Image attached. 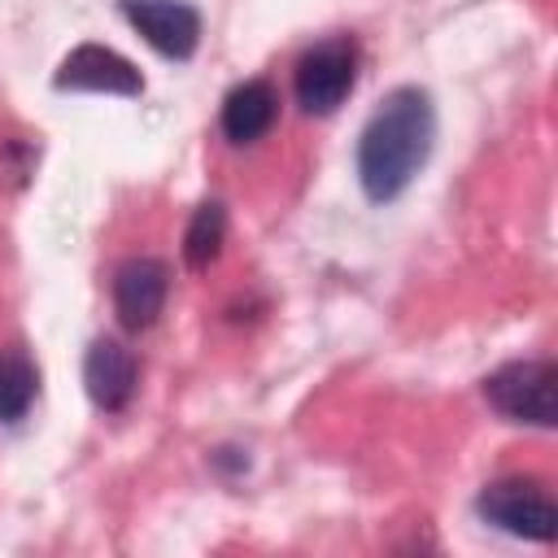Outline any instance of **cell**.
I'll use <instances>...</instances> for the list:
<instances>
[{
    "label": "cell",
    "mask_w": 558,
    "mask_h": 558,
    "mask_svg": "<svg viewBox=\"0 0 558 558\" xmlns=\"http://www.w3.org/2000/svg\"><path fill=\"white\" fill-rule=\"evenodd\" d=\"M436 144V105L423 87H397L371 113L357 140V183L366 201H397L418 170L427 166Z\"/></svg>",
    "instance_id": "6da1fadb"
},
{
    "label": "cell",
    "mask_w": 558,
    "mask_h": 558,
    "mask_svg": "<svg viewBox=\"0 0 558 558\" xmlns=\"http://www.w3.org/2000/svg\"><path fill=\"white\" fill-rule=\"evenodd\" d=\"M39 392V371L22 349H0V423L26 418Z\"/></svg>",
    "instance_id": "30bf717a"
},
{
    "label": "cell",
    "mask_w": 558,
    "mask_h": 558,
    "mask_svg": "<svg viewBox=\"0 0 558 558\" xmlns=\"http://www.w3.org/2000/svg\"><path fill=\"white\" fill-rule=\"evenodd\" d=\"M222 240H227V209H222L218 201H205V205L192 214L187 231H183V262H187L192 270H205L209 262H218Z\"/></svg>",
    "instance_id": "8fae6325"
},
{
    "label": "cell",
    "mask_w": 558,
    "mask_h": 558,
    "mask_svg": "<svg viewBox=\"0 0 558 558\" xmlns=\"http://www.w3.org/2000/svg\"><path fill=\"white\" fill-rule=\"evenodd\" d=\"M170 296V266L161 257H131L113 275V314L126 331H148Z\"/></svg>",
    "instance_id": "8992f818"
},
{
    "label": "cell",
    "mask_w": 558,
    "mask_h": 558,
    "mask_svg": "<svg viewBox=\"0 0 558 558\" xmlns=\"http://www.w3.org/2000/svg\"><path fill=\"white\" fill-rule=\"evenodd\" d=\"M122 17L170 61H187L201 44V13L183 0H118Z\"/></svg>",
    "instance_id": "5b68a950"
},
{
    "label": "cell",
    "mask_w": 558,
    "mask_h": 558,
    "mask_svg": "<svg viewBox=\"0 0 558 558\" xmlns=\"http://www.w3.org/2000/svg\"><path fill=\"white\" fill-rule=\"evenodd\" d=\"M279 118V92L266 78H248L222 100V135L231 144H257Z\"/></svg>",
    "instance_id": "9c48e42d"
},
{
    "label": "cell",
    "mask_w": 558,
    "mask_h": 558,
    "mask_svg": "<svg viewBox=\"0 0 558 558\" xmlns=\"http://www.w3.org/2000/svg\"><path fill=\"white\" fill-rule=\"evenodd\" d=\"M357 83V48L353 39H323L314 44L301 61H296V74H292V92H296V105L305 113H336L344 105V96L353 92Z\"/></svg>",
    "instance_id": "3957f363"
},
{
    "label": "cell",
    "mask_w": 558,
    "mask_h": 558,
    "mask_svg": "<svg viewBox=\"0 0 558 558\" xmlns=\"http://www.w3.org/2000/svg\"><path fill=\"white\" fill-rule=\"evenodd\" d=\"M484 397L510 423L554 427V418H558V371L545 357L506 362L484 379Z\"/></svg>",
    "instance_id": "7a4b0ae2"
},
{
    "label": "cell",
    "mask_w": 558,
    "mask_h": 558,
    "mask_svg": "<svg viewBox=\"0 0 558 558\" xmlns=\"http://www.w3.org/2000/svg\"><path fill=\"white\" fill-rule=\"evenodd\" d=\"M475 506H480V514L493 527H501L510 536L541 541V545H549L558 536V506H554V497L536 480H501V484H488Z\"/></svg>",
    "instance_id": "277c9868"
},
{
    "label": "cell",
    "mask_w": 558,
    "mask_h": 558,
    "mask_svg": "<svg viewBox=\"0 0 558 558\" xmlns=\"http://www.w3.org/2000/svg\"><path fill=\"white\" fill-rule=\"evenodd\" d=\"M57 87L61 92H105V96H140L144 92V74L113 48L105 44H78L61 70H57Z\"/></svg>",
    "instance_id": "52a82bcc"
},
{
    "label": "cell",
    "mask_w": 558,
    "mask_h": 558,
    "mask_svg": "<svg viewBox=\"0 0 558 558\" xmlns=\"http://www.w3.org/2000/svg\"><path fill=\"white\" fill-rule=\"evenodd\" d=\"M135 379H140V362L135 353L122 344V340H96L83 357V384H87V397L96 410L105 414H118L126 410L131 392H135Z\"/></svg>",
    "instance_id": "ba28073f"
}]
</instances>
